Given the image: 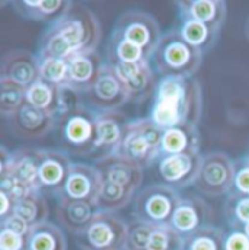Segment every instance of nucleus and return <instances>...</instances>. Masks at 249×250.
Segmentation results:
<instances>
[{"mask_svg":"<svg viewBox=\"0 0 249 250\" xmlns=\"http://www.w3.org/2000/svg\"><path fill=\"white\" fill-rule=\"evenodd\" d=\"M99 41L101 25L95 13L74 4L44 32L37 56L38 59H70L77 53L96 51Z\"/></svg>","mask_w":249,"mask_h":250,"instance_id":"2","label":"nucleus"},{"mask_svg":"<svg viewBox=\"0 0 249 250\" xmlns=\"http://www.w3.org/2000/svg\"><path fill=\"white\" fill-rule=\"evenodd\" d=\"M180 32L194 48L200 50L203 54L211 51L219 40V29H214L205 23L192 21V19H182L180 25Z\"/></svg>","mask_w":249,"mask_h":250,"instance_id":"29","label":"nucleus"},{"mask_svg":"<svg viewBox=\"0 0 249 250\" xmlns=\"http://www.w3.org/2000/svg\"><path fill=\"white\" fill-rule=\"evenodd\" d=\"M26 102V89L0 79V114L4 120L10 118Z\"/></svg>","mask_w":249,"mask_h":250,"instance_id":"34","label":"nucleus"},{"mask_svg":"<svg viewBox=\"0 0 249 250\" xmlns=\"http://www.w3.org/2000/svg\"><path fill=\"white\" fill-rule=\"evenodd\" d=\"M98 208L93 202L88 201H77L70 198H59L56 207V217L59 226L63 230L68 231L74 237L85 230V227L93 220L96 215Z\"/></svg>","mask_w":249,"mask_h":250,"instance_id":"22","label":"nucleus"},{"mask_svg":"<svg viewBox=\"0 0 249 250\" xmlns=\"http://www.w3.org/2000/svg\"><path fill=\"white\" fill-rule=\"evenodd\" d=\"M247 156H248V159H249V150H248V153H247Z\"/></svg>","mask_w":249,"mask_h":250,"instance_id":"47","label":"nucleus"},{"mask_svg":"<svg viewBox=\"0 0 249 250\" xmlns=\"http://www.w3.org/2000/svg\"><path fill=\"white\" fill-rule=\"evenodd\" d=\"M26 102L59 117V87L38 79L26 89Z\"/></svg>","mask_w":249,"mask_h":250,"instance_id":"31","label":"nucleus"},{"mask_svg":"<svg viewBox=\"0 0 249 250\" xmlns=\"http://www.w3.org/2000/svg\"><path fill=\"white\" fill-rule=\"evenodd\" d=\"M144 60H150V59L140 47L130 42L118 31L113 29L107 44L105 62H108L110 65H117V64H133Z\"/></svg>","mask_w":249,"mask_h":250,"instance_id":"27","label":"nucleus"},{"mask_svg":"<svg viewBox=\"0 0 249 250\" xmlns=\"http://www.w3.org/2000/svg\"><path fill=\"white\" fill-rule=\"evenodd\" d=\"M181 196L180 190L160 182L141 188L133 199V218L153 226H171Z\"/></svg>","mask_w":249,"mask_h":250,"instance_id":"6","label":"nucleus"},{"mask_svg":"<svg viewBox=\"0 0 249 250\" xmlns=\"http://www.w3.org/2000/svg\"><path fill=\"white\" fill-rule=\"evenodd\" d=\"M15 215L22 218L29 227L47 223L50 215V207L45 199V195L41 192H28L16 199Z\"/></svg>","mask_w":249,"mask_h":250,"instance_id":"26","label":"nucleus"},{"mask_svg":"<svg viewBox=\"0 0 249 250\" xmlns=\"http://www.w3.org/2000/svg\"><path fill=\"white\" fill-rule=\"evenodd\" d=\"M40 148L21 147L13 151V169L9 176L15 178L21 185L31 192H40Z\"/></svg>","mask_w":249,"mask_h":250,"instance_id":"25","label":"nucleus"},{"mask_svg":"<svg viewBox=\"0 0 249 250\" xmlns=\"http://www.w3.org/2000/svg\"><path fill=\"white\" fill-rule=\"evenodd\" d=\"M201 154H160L155 170L160 184L177 190L194 187L201 166Z\"/></svg>","mask_w":249,"mask_h":250,"instance_id":"11","label":"nucleus"},{"mask_svg":"<svg viewBox=\"0 0 249 250\" xmlns=\"http://www.w3.org/2000/svg\"><path fill=\"white\" fill-rule=\"evenodd\" d=\"M233 192L249 195V159L247 154L235 160Z\"/></svg>","mask_w":249,"mask_h":250,"instance_id":"39","label":"nucleus"},{"mask_svg":"<svg viewBox=\"0 0 249 250\" xmlns=\"http://www.w3.org/2000/svg\"><path fill=\"white\" fill-rule=\"evenodd\" d=\"M211 221L213 208L210 204L198 195L188 193L181 196L175 208L171 227L185 239L195 231L211 226Z\"/></svg>","mask_w":249,"mask_h":250,"instance_id":"13","label":"nucleus"},{"mask_svg":"<svg viewBox=\"0 0 249 250\" xmlns=\"http://www.w3.org/2000/svg\"><path fill=\"white\" fill-rule=\"evenodd\" d=\"M102 187V176L95 165L73 162L59 198H70L77 201L93 202Z\"/></svg>","mask_w":249,"mask_h":250,"instance_id":"16","label":"nucleus"},{"mask_svg":"<svg viewBox=\"0 0 249 250\" xmlns=\"http://www.w3.org/2000/svg\"><path fill=\"white\" fill-rule=\"evenodd\" d=\"M203 112L201 86L195 77L166 76L158 82L149 120L160 129L200 124Z\"/></svg>","mask_w":249,"mask_h":250,"instance_id":"1","label":"nucleus"},{"mask_svg":"<svg viewBox=\"0 0 249 250\" xmlns=\"http://www.w3.org/2000/svg\"><path fill=\"white\" fill-rule=\"evenodd\" d=\"M56 131L60 150L68 156H96V112L86 104L60 117Z\"/></svg>","mask_w":249,"mask_h":250,"instance_id":"4","label":"nucleus"},{"mask_svg":"<svg viewBox=\"0 0 249 250\" xmlns=\"http://www.w3.org/2000/svg\"><path fill=\"white\" fill-rule=\"evenodd\" d=\"M245 31H247V37H248V40H249V18H248V22H247V28H245Z\"/></svg>","mask_w":249,"mask_h":250,"instance_id":"46","label":"nucleus"},{"mask_svg":"<svg viewBox=\"0 0 249 250\" xmlns=\"http://www.w3.org/2000/svg\"><path fill=\"white\" fill-rule=\"evenodd\" d=\"M0 227H4V229H9L18 234H22V236H28L29 231H31V227L29 224H26L22 218H19L18 215H10L9 218L0 221Z\"/></svg>","mask_w":249,"mask_h":250,"instance_id":"42","label":"nucleus"},{"mask_svg":"<svg viewBox=\"0 0 249 250\" xmlns=\"http://www.w3.org/2000/svg\"><path fill=\"white\" fill-rule=\"evenodd\" d=\"M185 239L171 226H156L150 234L147 250H184Z\"/></svg>","mask_w":249,"mask_h":250,"instance_id":"36","label":"nucleus"},{"mask_svg":"<svg viewBox=\"0 0 249 250\" xmlns=\"http://www.w3.org/2000/svg\"><path fill=\"white\" fill-rule=\"evenodd\" d=\"M225 250H249V237L244 230H229L225 233Z\"/></svg>","mask_w":249,"mask_h":250,"instance_id":"41","label":"nucleus"},{"mask_svg":"<svg viewBox=\"0 0 249 250\" xmlns=\"http://www.w3.org/2000/svg\"><path fill=\"white\" fill-rule=\"evenodd\" d=\"M40 60V79L62 87L67 84L68 79V59H38Z\"/></svg>","mask_w":249,"mask_h":250,"instance_id":"35","label":"nucleus"},{"mask_svg":"<svg viewBox=\"0 0 249 250\" xmlns=\"http://www.w3.org/2000/svg\"><path fill=\"white\" fill-rule=\"evenodd\" d=\"M0 79L28 89L40 79L38 56L26 50H12L6 53L0 62Z\"/></svg>","mask_w":249,"mask_h":250,"instance_id":"18","label":"nucleus"},{"mask_svg":"<svg viewBox=\"0 0 249 250\" xmlns=\"http://www.w3.org/2000/svg\"><path fill=\"white\" fill-rule=\"evenodd\" d=\"M223 215L232 230H244L249 223V195L232 190L225 201Z\"/></svg>","mask_w":249,"mask_h":250,"instance_id":"32","label":"nucleus"},{"mask_svg":"<svg viewBox=\"0 0 249 250\" xmlns=\"http://www.w3.org/2000/svg\"><path fill=\"white\" fill-rule=\"evenodd\" d=\"M10 131L26 140H35L56 129L59 117L25 102L10 118L6 120Z\"/></svg>","mask_w":249,"mask_h":250,"instance_id":"15","label":"nucleus"},{"mask_svg":"<svg viewBox=\"0 0 249 250\" xmlns=\"http://www.w3.org/2000/svg\"><path fill=\"white\" fill-rule=\"evenodd\" d=\"M28 250H67L63 229L50 221L32 227L28 234Z\"/></svg>","mask_w":249,"mask_h":250,"instance_id":"28","label":"nucleus"},{"mask_svg":"<svg viewBox=\"0 0 249 250\" xmlns=\"http://www.w3.org/2000/svg\"><path fill=\"white\" fill-rule=\"evenodd\" d=\"M73 1L68 0H19L12 1L15 12L29 21L51 22L54 23L63 18L71 7Z\"/></svg>","mask_w":249,"mask_h":250,"instance_id":"23","label":"nucleus"},{"mask_svg":"<svg viewBox=\"0 0 249 250\" xmlns=\"http://www.w3.org/2000/svg\"><path fill=\"white\" fill-rule=\"evenodd\" d=\"M155 227L156 226H153V224L133 218L128 223L125 250H147V243H149L150 234L153 233Z\"/></svg>","mask_w":249,"mask_h":250,"instance_id":"37","label":"nucleus"},{"mask_svg":"<svg viewBox=\"0 0 249 250\" xmlns=\"http://www.w3.org/2000/svg\"><path fill=\"white\" fill-rule=\"evenodd\" d=\"M16 196H13L12 193H7L4 190H0V221L9 218L10 215H13L15 212V205H16Z\"/></svg>","mask_w":249,"mask_h":250,"instance_id":"43","label":"nucleus"},{"mask_svg":"<svg viewBox=\"0 0 249 250\" xmlns=\"http://www.w3.org/2000/svg\"><path fill=\"white\" fill-rule=\"evenodd\" d=\"M235 160L222 151L207 153L201 157V166L194 188L205 196L229 195L233 190Z\"/></svg>","mask_w":249,"mask_h":250,"instance_id":"8","label":"nucleus"},{"mask_svg":"<svg viewBox=\"0 0 249 250\" xmlns=\"http://www.w3.org/2000/svg\"><path fill=\"white\" fill-rule=\"evenodd\" d=\"M162 135L163 129L153 124L149 118L130 121L127 134L117 153L143 169L150 167L162 154Z\"/></svg>","mask_w":249,"mask_h":250,"instance_id":"5","label":"nucleus"},{"mask_svg":"<svg viewBox=\"0 0 249 250\" xmlns=\"http://www.w3.org/2000/svg\"><path fill=\"white\" fill-rule=\"evenodd\" d=\"M83 98L85 96L82 93L76 92L68 86L59 87V118L83 106Z\"/></svg>","mask_w":249,"mask_h":250,"instance_id":"38","label":"nucleus"},{"mask_svg":"<svg viewBox=\"0 0 249 250\" xmlns=\"http://www.w3.org/2000/svg\"><path fill=\"white\" fill-rule=\"evenodd\" d=\"M113 67L124 84L130 102L143 104L149 98H153L159 79H156V71L150 60L133 64H117Z\"/></svg>","mask_w":249,"mask_h":250,"instance_id":"12","label":"nucleus"},{"mask_svg":"<svg viewBox=\"0 0 249 250\" xmlns=\"http://www.w3.org/2000/svg\"><path fill=\"white\" fill-rule=\"evenodd\" d=\"M130 42L140 47L149 59L162 38V31L158 21L140 9H130L124 12L114 26Z\"/></svg>","mask_w":249,"mask_h":250,"instance_id":"9","label":"nucleus"},{"mask_svg":"<svg viewBox=\"0 0 249 250\" xmlns=\"http://www.w3.org/2000/svg\"><path fill=\"white\" fill-rule=\"evenodd\" d=\"M225 230L207 226L185 237L184 250H225Z\"/></svg>","mask_w":249,"mask_h":250,"instance_id":"33","label":"nucleus"},{"mask_svg":"<svg viewBox=\"0 0 249 250\" xmlns=\"http://www.w3.org/2000/svg\"><path fill=\"white\" fill-rule=\"evenodd\" d=\"M130 121L120 111L96 112V160L118 151Z\"/></svg>","mask_w":249,"mask_h":250,"instance_id":"17","label":"nucleus"},{"mask_svg":"<svg viewBox=\"0 0 249 250\" xmlns=\"http://www.w3.org/2000/svg\"><path fill=\"white\" fill-rule=\"evenodd\" d=\"M137 190L131 188L121 187L117 184H111L107 181H102V187L98 193V198L95 201V205L98 211L105 212H115L125 208L136 196Z\"/></svg>","mask_w":249,"mask_h":250,"instance_id":"30","label":"nucleus"},{"mask_svg":"<svg viewBox=\"0 0 249 250\" xmlns=\"http://www.w3.org/2000/svg\"><path fill=\"white\" fill-rule=\"evenodd\" d=\"M0 250H28V236L0 227Z\"/></svg>","mask_w":249,"mask_h":250,"instance_id":"40","label":"nucleus"},{"mask_svg":"<svg viewBox=\"0 0 249 250\" xmlns=\"http://www.w3.org/2000/svg\"><path fill=\"white\" fill-rule=\"evenodd\" d=\"M203 53L194 48L181 35L180 28H172L162 34L150 62L160 77L188 76L194 77L203 62Z\"/></svg>","mask_w":249,"mask_h":250,"instance_id":"3","label":"nucleus"},{"mask_svg":"<svg viewBox=\"0 0 249 250\" xmlns=\"http://www.w3.org/2000/svg\"><path fill=\"white\" fill-rule=\"evenodd\" d=\"M244 231H245V234L249 237V223L245 226V227H244Z\"/></svg>","mask_w":249,"mask_h":250,"instance_id":"45","label":"nucleus"},{"mask_svg":"<svg viewBox=\"0 0 249 250\" xmlns=\"http://www.w3.org/2000/svg\"><path fill=\"white\" fill-rule=\"evenodd\" d=\"M83 96L86 105L95 112L120 111L123 105L130 102L123 82L114 67L107 62H104L93 87Z\"/></svg>","mask_w":249,"mask_h":250,"instance_id":"10","label":"nucleus"},{"mask_svg":"<svg viewBox=\"0 0 249 250\" xmlns=\"http://www.w3.org/2000/svg\"><path fill=\"white\" fill-rule=\"evenodd\" d=\"M71 163L73 162L70 160V156L63 150L40 148V192L43 195H56L59 198L70 172Z\"/></svg>","mask_w":249,"mask_h":250,"instance_id":"14","label":"nucleus"},{"mask_svg":"<svg viewBox=\"0 0 249 250\" xmlns=\"http://www.w3.org/2000/svg\"><path fill=\"white\" fill-rule=\"evenodd\" d=\"M104 62L96 51L77 53L68 59V87L86 95L95 84Z\"/></svg>","mask_w":249,"mask_h":250,"instance_id":"20","label":"nucleus"},{"mask_svg":"<svg viewBox=\"0 0 249 250\" xmlns=\"http://www.w3.org/2000/svg\"><path fill=\"white\" fill-rule=\"evenodd\" d=\"M128 223L115 212L98 211L76 237L79 250H125Z\"/></svg>","mask_w":249,"mask_h":250,"instance_id":"7","label":"nucleus"},{"mask_svg":"<svg viewBox=\"0 0 249 250\" xmlns=\"http://www.w3.org/2000/svg\"><path fill=\"white\" fill-rule=\"evenodd\" d=\"M95 166L99 170L102 181L131 188L134 190L140 189L144 179V169L118 153L98 159L95 162Z\"/></svg>","mask_w":249,"mask_h":250,"instance_id":"19","label":"nucleus"},{"mask_svg":"<svg viewBox=\"0 0 249 250\" xmlns=\"http://www.w3.org/2000/svg\"><path fill=\"white\" fill-rule=\"evenodd\" d=\"M201 137L197 125H177L163 131L162 154H200Z\"/></svg>","mask_w":249,"mask_h":250,"instance_id":"24","label":"nucleus"},{"mask_svg":"<svg viewBox=\"0 0 249 250\" xmlns=\"http://www.w3.org/2000/svg\"><path fill=\"white\" fill-rule=\"evenodd\" d=\"M13 169V151L4 146L0 147V179L7 178Z\"/></svg>","mask_w":249,"mask_h":250,"instance_id":"44","label":"nucleus"},{"mask_svg":"<svg viewBox=\"0 0 249 250\" xmlns=\"http://www.w3.org/2000/svg\"><path fill=\"white\" fill-rule=\"evenodd\" d=\"M175 4L180 21L192 19L219 31H222L227 16V6L222 0H178Z\"/></svg>","mask_w":249,"mask_h":250,"instance_id":"21","label":"nucleus"}]
</instances>
